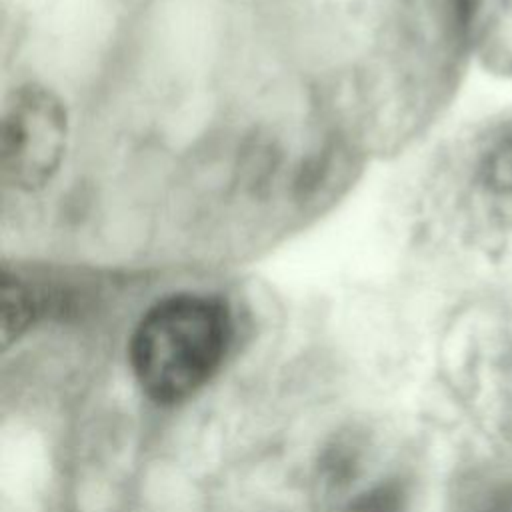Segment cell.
<instances>
[{
    "instance_id": "cell-1",
    "label": "cell",
    "mask_w": 512,
    "mask_h": 512,
    "mask_svg": "<svg viewBox=\"0 0 512 512\" xmlns=\"http://www.w3.org/2000/svg\"><path fill=\"white\" fill-rule=\"evenodd\" d=\"M230 316L216 298L176 294L154 304L130 338V364L142 390L160 404L194 394L218 368Z\"/></svg>"
},
{
    "instance_id": "cell-2",
    "label": "cell",
    "mask_w": 512,
    "mask_h": 512,
    "mask_svg": "<svg viewBox=\"0 0 512 512\" xmlns=\"http://www.w3.org/2000/svg\"><path fill=\"white\" fill-rule=\"evenodd\" d=\"M68 142V114L44 86L26 84L10 94L2 112L0 176L18 192H38L56 176Z\"/></svg>"
},
{
    "instance_id": "cell-3",
    "label": "cell",
    "mask_w": 512,
    "mask_h": 512,
    "mask_svg": "<svg viewBox=\"0 0 512 512\" xmlns=\"http://www.w3.org/2000/svg\"><path fill=\"white\" fill-rule=\"evenodd\" d=\"M464 200L478 250L496 264L512 260V108L474 134L464 164Z\"/></svg>"
},
{
    "instance_id": "cell-4",
    "label": "cell",
    "mask_w": 512,
    "mask_h": 512,
    "mask_svg": "<svg viewBox=\"0 0 512 512\" xmlns=\"http://www.w3.org/2000/svg\"><path fill=\"white\" fill-rule=\"evenodd\" d=\"M34 318V298L30 288L8 272L2 276L0 288V338L2 346H10L32 322Z\"/></svg>"
},
{
    "instance_id": "cell-5",
    "label": "cell",
    "mask_w": 512,
    "mask_h": 512,
    "mask_svg": "<svg viewBox=\"0 0 512 512\" xmlns=\"http://www.w3.org/2000/svg\"><path fill=\"white\" fill-rule=\"evenodd\" d=\"M346 512H398V500L394 492L382 488L360 498Z\"/></svg>"
}]
</instances>
